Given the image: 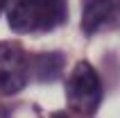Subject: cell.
Here are the masks:
<instances>
[{
  "instance_id": "6da1fadb",
  "label": "cell",
  "mask_w": 120,
  "mask_h": 118,
  "mask_svg": "<svg viewBox=\"0 0 120 118\" xmlns=\"http://www.w3.org/2000/svg\"><path fill=\"white\" fill-rule=\"evenodd\" d=\"M5 14L14 32H45L66 20V0H5Z\"/></svg>"
},
{
  "instance_id": "7a4b0ae2",
  "label": "cell",
  "mask_w": 120,
  "mask_h": 118,
  "mask_svg": "<svg viewBox=\"0 0 120 118\" xmlns=\"http://www.w3.org/2000/svg\"><path fill=\"white\" fill-rule=\"evenodd\" d=\"M66 98L70 109L82 116H91L102 102V84L95 68L88 61L75 64L73 73L66 82Z\"/></svg>"
},
{
  "instance_id": "3957f363",
  "label": "cell",
  "mask_w": 120,
  "mask_h": 118,
  "mask_svg": "<svg viewBox=\"0 0 120 118\" xmlns=\"http://www.w3.org/2000/svg\"><path fill=\"white\" fill-rule=\"evenodd\" d=\"M30 77V59L16 43H0V89L18 93Z\"/></svg>"
},
{
  "instance_id": "277c9868",
  "label": "cell",
  "mask_w": 120,
  "mask_h": 118,
  "mask_svg": "<svg viewBox=\"0 0 120 118\" xmlns=\"http://www.w3.org/2000/svg\"><path fill=\"white\" fill-rule=\"evenodd\" d=\"M113 14H116L113 0H86L84 12H82V30L86 34L100 32L107 23H111Z\"/></svg>"
},
{
  "instance_id": "5b68a950",
  "label": "cell",
  "mask_w": 120,
  "mask_h": 118,
  "mask_svg": "<svg viewBox=\"0 0 120 118\" xmlns=\"http://www.w3.org/2000/svg\"><path fill=\"white\" fill-rule=\"evenodd\" d=\"M61 68H64V57L59 52H43L30 61V73L39 82L57 79L61 75Z\"/></svg>"
},
{
  "instance_id": "8992f818",
  "label": "cell",
  "mask_w": 120,
  "mask_h": 118,
  "mask_svg": "<svg viewBox=\"0 0 120 118\" xmlns=\"http://www.w3.org/2000/svg\"><path fill=\"white\" fill-rule=\"evenodd\" d=\"M5 12V0H0V14Z\"/></svg>"
}]
</instances>
